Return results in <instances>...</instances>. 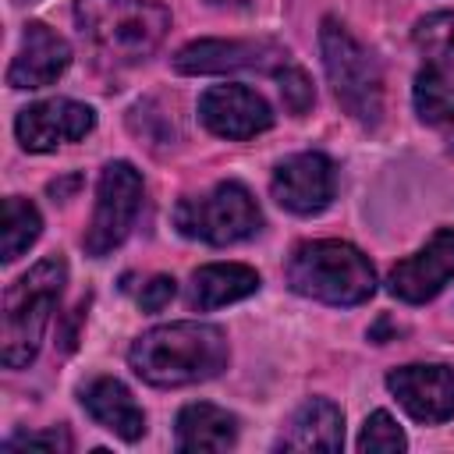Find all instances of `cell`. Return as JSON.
Masks as SVG:
<instances>
[{"label":"cell","mask_w":454,"mask_h":454,"mask_svg":"<svg viewBox=\"0 0 454 454\" xmlns=\"http://www.w3.org/2000/svg\"><path fill=\"white\" fill-rule=\"evenodd\" d=\"M231 348L213 323H167L135 337L128 362L135 376L149 387H192L220 376L227 369Z\"/></svg>","instance_id":"obj_1"},{"label":"cell","mask_w":454,"mask_h":454,"mask_svg":"<svg viewBox=\"0 0 454 454\" xmlns=\"http://www.w3.org/2000/svg\"><path fill=\"white\" fill-rule=\"evenodd\" d=\"M67 284V262L60 255L39 259L4 298V326H0V362L7 369H25L43 344V333L53 319L60 291Z\"/></svg>","instance_id":"obj_2"},{"label":"cell","mask_w":454,"mask_h":454,"mask_svg":"<svg viewBox=\"0 0 454 454\" xmlns=\"http://www.w3.org/2000/svg\"><path fill=\"white\" fill-rule=\"evenodd\" d=\"M287 284L294 294L326 305H362L376 291L372 262L348 241H305L287 259Z\"/></svg>","instance_id":"obj_3"},{"label":"cell","mask_w":454,"mask_h":454,"mask_svg":"<svg viewBox=\"0 0 454 454\" xmlns=\"http://www.w3.org/2000/svg\"><path fill=\"white\" fill-rule=\"evenodd\" d=\"M74 21L99 53L135 64L163 43L170 11L156 0H74Z\"/></svg>","instance_id":"obj_4"},{"label":"cell","mask_w":454,"mask_h":454,"mask_svg":"<svg viewBox=\"0 0 454 454\" xmlns=\"http://www.w3.org/2000/svg\"><path fill=\"white\" fill-rule=\"evenodd\" d=\"M319 50H323L326 78H330L333 96L344 106V114L365 128H376L383 121V71H380L376 57L337 18L323 21Z\"/></svg>","instance_id":"obj_5"},{"label":"cell","mask_w":454,"mask_h":454,"mask_svg":"<svg viewBox=\"0 0 454 454\" xmlns=\"http://www.w3.org/2000/svg\"><path fill=\"white\" fill-rule=\"evenodd\" d=\"M174 223L184 238L206 245H234L259 231L262 213L252 192L238 181H220L206 195H188L174 209Z\"/></svg>","instance_id":"obj_6"},{"label":"cell","mask_w":454,"mask_h":454,"mask_svg":"<svg viewBox=\"0 0 454 454\" xmlns=\"http://www.w3.org/2000/svg\"><path fill=\"white\" fill-rule=\"evenodd\" d=\"M138 209H142V174L128 160L106 163L99 174V184H96L92 220H89L85 238H82L85 252L92 259H103L117 245H124V238L135 227Z\"/></svg>","instance_id":"obj_7"},{"label":"cell","mask_w":454,"mask_h":454,"mask_svg":"<svg viewBox=\"0 0 454 454\" xmlns=\"http://www.w3.org/2000/svg\"><path fill=\"white\" fill-rule=\"evenodd\" d=\"M96 128V110L78 99H43L18 114L14 135L28 153H53L64 142H78Z\"/></svg>","instance_id":"obj_8"},{"label":"cell","mask_w":454,"mask_h":454,"mask_svg":"<svg viewBox=\"0 0 454 454\" xmlns=\"http://www.w3.org/2000/svg\"><path fill=\"white\" fill-rule=\"evenodd\" d=\"M277 206L294 216H316L333 202V163L323 153H294L270 177Z\"/></svg>","instance_id":"obj_9"},{"label":"cell","mask_w":454,"mask_h":454,"mask_svg":"<svg viewBox=\"0 0 454 454\" xmlns=\"http://www.w3.org/2000/svg\"><path fill=\"white\" fill-rule=\"evenodd\" d=\"M273 64H287V53L270 39H195L174 53L177 74H227Z\"/></svg>","instance_id":"obj_10"},{"label":"cell","mask_w":454,"mask_h":454,"mask_svg":"<svg viewBox=\"0 0 454 454\" xmlns=\"http://www.w3.org/2000/svg\"><path fill=\"white\" fill-rule=\"evenodd\" d=\"M387 390L397 404L426 426L454 419V369L450 365H401L387 372Z\"/></svg>","instance_id":"obj_11"},{"label":"cell","mask_w":454,"mask_h":454,"mask_svg":"<svg viewBox=\"0 0 454 454\" xmlns=\"http://www.w3.org/2000/svg\"><path fill=\"white\" fill-rule=\"evenodd\" d=\"M450 277H454V227H443L415 255L401 259L390 270V294L408 305H422L436 298L450 284Z\"/></svg>","instance_id":"obj_12"},{"label":"cell","mask_w":454,"mask_h":454,"mask_svg":"<svg viewBox=\"0 0 454 454\" xmlns=\"http://www.w3.org/2000/svg\"><path fill=\"white\" fill-rule=\"evenodd\" d=\"M199 121L220 138H252L273 124V110L245 85H213L199 96Z\"/></svg>","instance_id":"obj_13"},{"label":"cell","mask_w":454,"mask_h":454,"mask_svg":"<svg viewBox=\"0 0 454 454\" xmlns=\"http://www.w3.org/2000/svg\"><path fill=\"white\" fill-rule=\"evenodd\" d=\"M71 64V46L64 35H57L43 21H28L21 35V50L14 53L7 67L11 89H46L53 85Z\"/></svg>","instance_id":"obj_14"},{"label":"cell","mask_w":454,"mask_h":454,"mask_svg":"<svg viewBox=\"0 0 454 454\" xmlns=\"http://www.w3.org/2000/svg\"><path fill=\"white\" fill-rule=\"evenodd\" d=\"M82 408L89 411V419L96 426L110 429L124 443H135L145 433V411L138 408L131 390L114 376H96L92 383H85L82 387Z\"/></svg>","instance_id":"obj_15"},{"label":"cell","mask_w":454,"mask_h":454,"mask_svg":"<svg viewBox=\"0 0 454 454\" xmlns=\"http://www.w3.org/2000/svg\"><path fill=\"white\" fill-rule=\"evenodd\" d=\"M277 447L280 450H330V454L340 450L344 447V411L326 397H309L287 419Z\"/></svg>","instance_id":"obj_16"},{"label":"cell","mask_w":454,"mask_h":454,"mask_svg":"<svg viewBox=\"0 0 454 454\" xmlns=\"http://www.w3.org/2000/svg\"><path fill=\"white\" fill-rule=\"evenodd\" d=\"M174 443L184 454L199 450H231L238 443V419L209 401H192L177 411L174 422Z\"/></svg>","instance_id":"obj_17"},{"label":"cell","mask_w":454,"mask_h":454,"mask_svg":"<svg viewBox=\"0 0 454 454\" xmlns=\"http://www.w3.org/2000/svg\"><path fill=\"white\" fill-rule=\"evenodd\" d=\"M259 291V273L245 262H209L199 266L192 273V291H188V305L199 312L241 301L248 294Z\"/></svg>","instance_id":"obj_18"},{"label":"cell","mask_w":454,"mask_h":454,"mask_svg":"<svg viewBox=\"0 0 454 454\" xmlns=\"http://www.w3.org/2000/svg\"><path fill=\"white\" fill-rule=\"evenodd\" d=\"M39 234H43L39 209L21 195H7L4 199V227H0V259L14 262L18 255H25L35 245Z\"/></svg>","instance_id":"obj_19"},{"label":"cell","mask_w":454,"mask_h":454,"mask_svg":"<svg viewBox=\"0 0 454 454\" xmlns=\"http://www.w3.org/2000/svg\"><path fill=\"white\" fill-rule=\"evenodd\" d=\"M415 114L426 124H450L454 121V82L440 67H426L415 74Z\"/></svg>","instance_id":"obj_20"},{"label":"cell","mask_w":454,"mask_h":454,"mask_svg":"<svg viewBox=\"0 0 454 454\" xmlns=\"http://www.w3.org/2000/svg\"><path fill=\"white\" fill-rule=\"evenodd\" d=\"M415 46L426 57L429 67H440L443 74H454V11L426 14L415 25Z\"/></svg>","instance_id":"obj_21"},{"label":"cell","mask_w":454,"mask_h":454,"mask_svg":"<svg viewBox=\"0 0 454 454\" xmlns=\"http://www.w3.org/2000/svg\"><path fill=\"white\" fill-rule=\"evenodd\" d=\"M404 447H408V440H404V433H401V426L394 422L390 411H372L365 419V426L358 433V450H365V454L369 450L372 454H397Z\"/></svg>","instance_id":"obj_22"},{"label":"cell","mask_w":454,"mask_h":454,"mask_svg":"<svg viewBox=\"0 0 454 454\" xmlns=\"http://www.w3.org/2000/svg\"><path fill=\"white\" fill-rule=\"evenodd\" d=\"M277 82H280L284 106H287L291 114H298V117H301V114L316 103V89H312V82H309L305 67H298V64H284V67H277Z\"/></svg>","instance_id":"obj_23"},{"label":"cell","mask_w":454,"mask_h":454,"mask_svg":"<svg viewBox=\"0 0 454 454\" xmlns=\"http://www.w3.org/2000/svg\"><path fill=\"white\" fill-rule=\"evenodd\" d=\"M4 450H53V454H67L71 450V433L60 426L39 429V433H18L11 440H4Z\"/></svg>","instance_id":"obj_24"},{"label":"cell","mask_w":454,"mask_h":454,"mask_svg":"<svg viewBox=\"0 0 454 454\" xmlns=\"http://www.w3.org/2000/svg\"><path fill=\"white\" fill-rule=\"evenodd\" d=\"M177 294V284H174V277H153L149 284H142V294H138V305L145 309V312H160V309H167L170 305V298Z\"/></svg>","instance_id":"obj_25"},{"label":"cell","mask_w":454,"mask_h":454,"mask_svg":"<svg viewBox=\"0 0 454 454\" xmlns=\"http://www.w3.org/2000/svg\"><path fill=\"white\" fill-rule=\"evenodd\" d=\"M206 4H213V7H245L248 0H206Z\"/></svg>","instance_id":"obj_26"},{"label":"cell","mask_w":454,"mask_h":454,"mask_svg":"<svg viewBox=\"0 0 454 454\" xmlns=\"http://www.w3.org/2000/svg\"><path fill=\"white\" fill-rule=\"evenodd\" d=\"M450 124H454V121H450ZM450 142H454V135H450Z\"/></svg>","instance_id":"obj_27"}]
</instances>
